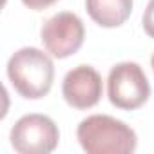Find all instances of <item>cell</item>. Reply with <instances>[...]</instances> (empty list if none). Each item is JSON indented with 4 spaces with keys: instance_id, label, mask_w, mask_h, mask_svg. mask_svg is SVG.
<instances>
[{
    "instance_id": "obj_1",
    "label": "cell",
    "mask_w": 154,
    "mask_h": 154,
    "mask_svg": "<svg viewBox=\"0 0 154 154\" xmlns=\"http://www.w3.org/2000/svg\"><path fill=\"white\" fill-rule=\"evenodd\" d=\"M8 76L20 96L38 100L44 98L53 87L54 65L44 51L36 47H22L9 58Z\"/></svg>"
},
{
    "instance_id": "obj_2",
    "label": "cell",
    "mask_w": 154,
    "mask_h": 154,
    "mask_svg": "<svg viewBox=\"0 0 154 154\" xmlns=\"http://www.w3.org/2000/svg\"><path fill=\"white\" fill-rule=\"evenodd\" d=\"M82 149L89 154H129L136 150V132L107 114H93L85 118L76 131Z\"/></svg>"
},
{
    "instance_id": "obj_3",
    "label": "cell",
    "mask_w": 154,
    "mask_h": 154,
    "mask_svg": "<svg viewBox=\"0 0 154 154\" xmlns=\"http://www.w3.org/2000/svg\"><path fill=\"white\" fill-rule=\"evenodd\" d=\"M109 102L123 111L141 107L150 96V84L143 69L134 62L116 63L107 78Z\"/></svg>"
},
{
    "instance_id": "obj_4",
    "label": "cell",
    "mask_w": 154,
    "mask_h": 154,
    "mask_svg": "<svg viewBox=\"0 0 154 154\" xmlns=\"http://www.w3.org/2000/svg\"><path fill=\"white\" fill-rule=\"evenodd\" d=\"M58 140V127L45 114H26L11 129V145L20 154H49Z\"/></svg>"
},
{
    "instance_id": "obj_5",
    "label": "cell",
    "mask_w": 154,
    "mask_h": 154,
    "mask_svg": "<svg viewBox=\"0 0 154 154\" xmlns=\"http://www.w3.org/2000/svg\"><path fill=\"white\" fill-rule=\"evenodd\" d=\"M40 38L47 53H51L54 58H67L78 53L84 45L85 27L80 17L69 11H62L44 24Z\"/></svg>"
},
{
    "instance_id": "obj_6",
    "label": "cell",
    "mask_w": 154,
    "mask_h": 154,
    "mask_svg": "<svg viewBox=\"0 0 154 154\" xmlns=\"http://www.w3.org/2000/svg\"><path fill=\"white\" fill-rule=\"evenodd\" d=\"M103 84L100 72L91 65H78L71 69L62 84L65 102L74 109H91L102 100Z\"/></svg>"
},
{
    "instance_id": "obj_7",
    "label": "cell",
    "mask_w": 154,
    "mask_h": 154,
    "mask_svg": "<svg viewBox=\"0 0 154 154\" xmlns=\"http://www.w3.org/2000/svg\"><path fill=\"white\" fill-rule=\"evenodd\" d=\"M89 17L102 27H118L132 13V0H85Z\"/></svg>"
},
{
    "instance_id": "obj_8",
    "label": "cell",
    "mask_w": 154,
    "mask_h": 154,
    "mask_svg": "<svg viewBox=\"0 0 154 154\" xmlns=\"http://www.w3.org/2000/svg\"><path fill=\"white\" fill-rule=\"evenodd\" d=\"M141 24H143L145 33H147L150 38H154V0H149V4H147V8H145V11H143V20H141Z\"/></svg>"
},
{
    "instance_id": "obj_9",
    "label": "cell",
    "mask_w": 154,
    "mask_h": 154,
    "mask_svg": "<svg viewBox=\"0 0 154 154\" xmlns=\"http://www.w3.org/2000/svg\"><path fill=\"white\" fill-rule=\"evenodd\" d=\"M58 0H22V4L27 6L29 9H35V11H40V9H45L53 4H56Z\"/></svg>"
},
{
    "instance_id": "obj_10",
    "label": "cell",
    "mask_w": 154,
    "mask_h": 154,
    "mask_svg": "<svg viewBox=\"0 0 154 154\" xmlns=\"http://www.w3.org/2000/svg\"><path fill=\"white\" fill-rule=\"evenodd\" d=\"M150 62H152V71H154V54H152V60Z\"/></svg>"
}]
</instances>
